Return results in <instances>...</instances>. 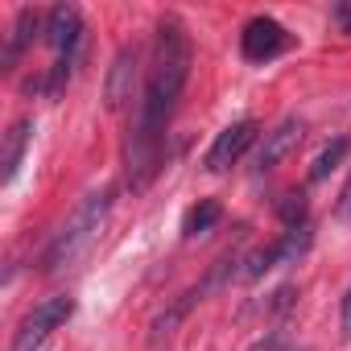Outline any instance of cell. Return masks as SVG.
<instances>
[{
    "label": "cell",
    "instance_id": "3957f363",
    "mask_svg": "<svg viewBox=\"0 0 351 351\" xmlns=\"http://www.w3.org/2000/svg\"><path fill=\"white\" fill-rule=\"evenodd\" d=\"M71 314H75V298H66V293H54V298L38 302V306L21 318V326H17V335H13V351H38V347L50 339V330H58Z\"/></svg>",
    "mask_w": 351,
    "mask_h": 351
},
{
    "label": "cell",
    "instance_id": "277c9868",
    "mask_svg": "<svg viewBox=\"0 0 351 351\" xmlns=\"http://www.w3.org/2000/svg\"><path fill=\"white\" fill-rule=\"evenodd\" d=\"M289 29L281 25V21H273V17H252L248 25H244V34H240V54L248 58V62H273L277 54H285L289 50Z\"/></svg>",
    "mask_w": 351,
    "mask_h": 351
},
{
    "label": "cell",
    "instance_id": "2e32d148",
    "mask_svg": "<svg viewBox=\"0 0 351 351\" xmlns=\"http://www.w3.org/2000/svg\"><path fill=\"white\" fill-rule=\"evenodd\" d=\"M330 21L339 25V34H351V5H335L330 9Z\"/></svg>",
    "mask_w": 351,
    "mask_h": 351
},
{
    "label": "cell",
    "instance_id": "52a82bcc",
    "mask_svg": "<svg viewBox=\"0 0 351 351\" xmlns=\"http://www.w3.org/2000/svg\"><path fill=\"white\" fill-rule=\"evenodd\" d=\"M136 66H141L136 46L116 50L112 71H108V83H104V99H108V108H112V112H120V108L132 99V87H136Z\"/></svg>",
    "mask_w": 351,
    "mask_h": 351
},
{
    "label": "cell",
    "instance_id": "30bf717a",
    "mask_svg": "<svg viewBox=\"0 0 351 351\" xmlns=\"http://www.w3.org/2000/svg\"><path fill=\"white\" fill-rule=\"evenodd\" d=\"M38 29H42V17H38L34 9H21V13H17V21H13L9 46H5V71H17V62H21V54L34 46Z\"/></svg>",
    "mask_w": 351,
    "mask_h": 351
},
{
    "label": "cell",
    "instance_id": "9c48e42d",
    "mask_svg": "<svg viewBox=\"0 0 351 351\" xmlns=\"http://www.w3.org/2000/svg\"><path fill=\"white\" fill-rule=\"evenodd\" d=\"M203 298H207V285H195V289H186V293H182L178 302H173L165 314H157V318H153V326H149V343H153V347H161V343L173 335V326H178V322H182V318L195 310V302H203Z\"/></svg>",
    "mask_w": 351,
    "mask_h": 351
},
{
    "label": "cell",
    "instance_id": "8fae6325",
    "mask_svg": "<svg viewBox=\"0 0 351 351\" xmlns=\"http://www.w3.org/2000/svg\"><path fill=\"white\" fill-rule=\"evenodd\" d=\"M29 136H34V124H29V120H17V124L9 128V136H5V157H0V165H5V169H0V182H13V178H17Z\"/></svg>",
    "mask_w": 351,
    "mask_h": 351
},
{
    "label": "cell",
    "instance_id": "7c38bea8",
    "mask_svg": "<svg viewBox=\"0 0 351 351\" xmlns=\"http://www.w3.org/2000/svg\"><path fill=\"white\" fill-rule=\"evenodd\" d=\"M219 219H223V207H219L215 199H199V203L186 211V219H182V236H186V240H199V236H207Z\"/></svg>",
    "mask_w": 351,
    "mask_h": 351
},
{
    "label": "cell",
    "instance_id": "ba28073f",
    "mask_svg": "<svg viewBox=\"0 0 351 351\" xmlns=\"http://www.w3.org/2000/svg\"><path fill=\"white\" fill-rule=\"evenodd\" d=\"M46 42L58 50V54H75L83 50V17L75 5H54L50 17H46Z\"/></svg>",
    "mask_w": 351,
    "mask_h": 351
},
{
    "label": "cell",
    "instance_id": "5b68a950",
    "mask_svg": "<svg viewBox=\"0 0 351 351\" xmlns=\"http://www.w3.org/2000/svg\"><path fill=\"white\" fill-rule=\"evenodd\" d=\"M256 132H261V124L256 120H236V124H228L219 136H215V145L207 149V157H203V165L211 169V173H223V169H232L248 149H252V141H256Z\"/></svg>",
    "mask_w": 351,
    "mask_h": 351
},
{
    "label": "cell",
    "instance_id": "ac0fdd59",
    "mask_svg": "<svg viewBox=\"0 0 351 351\" xmlns=\"http://www.w3.org/2000/svg\"><path fill=\"white\" fill-rule=\"evenodd\" d=\"M285 351H306V347H285Z\"/></svg>",
    "mask_w": 351,
    "mask_h": 351
},
{
    "label": "cell",
    "instance_id": "5bb4252c",
    "mask_svg": "<svg viewBox=\"0 0 351 351\" xmlns=\"http://www.w3.org/2000/svg\"><path fill=\"white\" fill-rule=\"evenodd\" d=\"M277 215H281V223H285L289 232H293V228H306V199H302V195H281Z\"/></svg>",
    "mask_w": 351,
    "mask_h": 351
},
{
    "label": "cell",
    "instance_id": "9a60e30c",
    "mask_svg": "<svg viewBox=\"0 0 351 351\" xmlns=\"http://www.w3.org/2000/svg\"><path fill=\"white\" fill-rule=\"evenodd\" d=\"M339 335L343 343H351V289L343 293V306H339Z\"/></svg>",
    "mask_w": 351,
    "mask_h": 351
},
{
    "label": "cell",
    "instance_id": "e0dca14e",
    "mask_svg": "<svg viewBox=\"0 0 351 351\" xmlns=\"http://www.w3.org/2000/svg\"><path fill=\"white\" fill-rule=\"evenodd\" d=\"M339 215L343 219H351V182L343 186V195H339Z\"/></svg>",
    "mask_w": 351,
    "mask_h": 351
},
{
    "label": "cell",
    "instance_id": "4fadbf2b",
    "mask_svg": "<svg viewBox=\"0 0 351 351\" xmlns=\"http://www.w3.org/2000/svg\"><path fill=\"white\" fill-rule=\"evenodd\" d=\"M347 153H351V136H335V141L314 157V165H310V182H322L330 169H339V161H343Z\"/></svg>",
    "mask_w": 351,
    "mask_h": 351
},
{
    "label": "cell",
    "instance_id": "8992f818",
    "mask_svg": "<svg viewBox=\"0 0 351 351\" xmlns=\"http://www.w3.org/2000/svg\"><path fill=\"white\" fill-rule=\"evenodd\" d=\"M302 136H306V124L298 120V116H285L273 132H265V141H261V149H256V173H269V169H277L298 145H302Z\"/></svg>",
    "mask_w": 351,
    "mask_h": 351
},
{
    "label": "cell",
    "instance_id": "7a4b0ae2",
    "mask_svg": "<svg viewBox=\"0 0 351 351\" xmlns=\"http://www.w3.org/2000/svg\"><path fill=\"white\" fill-rule=\"evenodd\" d=\"M108 211H112V191H91V195L75 207V215L54 232V240H50V248H46V256H42V269H46V273H62V269H71L75 261H83V256L91 252V244L99 240V232H104V223H108Z\"/></svg>",
    "mask_w": 351,
    "mask_h": 351
},
{
    "label": "cell",
    "instance_id": "6da1fadb",
    "mask_svg": "<svg viewBox=\"0 0 351 351\" xmlns=\"http://www.w3.org/2000/svg\"><path fill=\"white\" fill-rule=\"evenodd\" d=\"M195 66V50L191 38L182 29L178 17H161L157 21V38H153V58H149V75H145V91L136 99V116L128 124V141H124V161H128V186L145 191L153 182V173L161 169V141H165V124L178 108L186 79Z\"/></svg>",
    "mask_w": 351,
    "mask_h": 351
}]
</instances>
